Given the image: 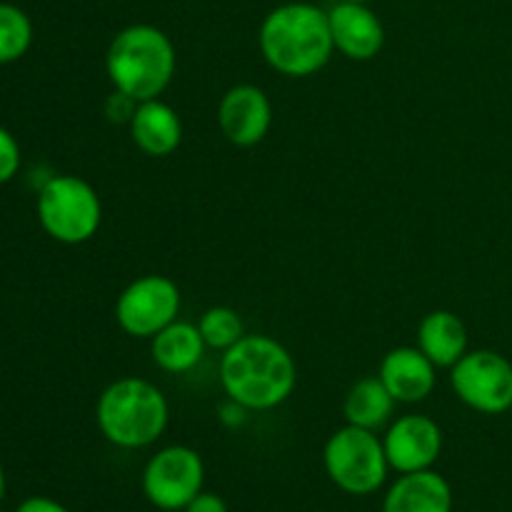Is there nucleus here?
Segmentation results:
<instances>
[{
	"instance_id": "a211bd4d",
	"label": "nucleus",
	"mask_w": 512,
	"mask_h": 512,
	"mask_svg": "<svg viewBox=\"0 0 512 512\" xmlns=\"http://www.w3.org/2000/svg\"><path fill=\"white\" fill-rule=\"evenodd\" d=\"M395 408V398L388 393L378 375L358 380L348 390L343 403V413L348 425L365 430H380L390 420Z\"/></svg>"
},
{
	"instance_id": "aec40b11",
	"label": "nucleus",
	"mask_w": 512,
	"mask_h": 512,
	"mask_svg": "<svg viewBox=\"0 0 512 512\" xmlns=\"http://www.w3.org/2000/svg\"><path fill=\"white\" fill-rule=\"evenodd\" d=\"M198 330L208 348L223 350V353L228 348H233V345L245 335L240 315L235 313L233 308H223V305L205 310V313L200 315Z\"/></svg>"
},
{
	"instance_id": "f03ea898",
	"label": "nucleus",
	"mask_w": 512,
	"mask_h": 512,
	"mask_svg": "<svg viewBox=\"0 0 512 512\" xmlns=\"http://www.w3.org/2000/svg\"><path fill=\"white\" fill-rule=\"evenodd\" d=\"M258 43L270 68L288 78L320 73L335 50L328 13L310 3H285L270 10L260 25Z\"/></svg>"
},
{
	"instance_id": "4468645a",
	"label": "nucleus",
	"mask_w": 512,
	"mask_h": 512,
	"mask_svg": "<svg viewBox=\"0 0 512 512\" xmlns=\"http://www.w3.org/2000/svg\"><path fill=\"white\" fill-rule=\"evenodd\" d=\"M130 138L150 158H165L178 150L183 140V123L163 100H143L130 120Z\"/></svg>"
},
{
	"instance_id": "f3484780",
	"label": "nucleus",
	"mask_w": 512,
	"mask_h": 512,
	"mask_svg": "<svg viewBox=\"0 0 512 512\" xmlns=\"http://www.w3.org/2000/svg\"><path fill=\"white\" fill-rule=\"evenodd\" d=\"M205 340L200 335L198 325L185 323V320H173L168 328L160 330L158 335L150 338V353L153 363L165 373H188L203 360Z\"/></svg>"
},
{
	"instance_id": "dca6fc26",
	"label": "nucleus",
	"mask_w": 512,
	"mask_h": 512,
	"mask_svg": "<svg viewBox=\"0 0 512 512\" xmlns=\"http://www.w3.org/2000/svg\"><path fill=\"white\" fill-rule=\"evenodd\" d=\"M418 348L435 363V368H453L468 353V328L450 310H433L418 328Z\"/></svg>"
},
{
	"instance_id": "a878e982",
	"label": "nucleus",
	"mask_w": 512,
	"mask_h": 512,
	"mask_svg": "<svg viewBox=\"0 0 512 512\" xmlns=\"http://www.w3.org/2000/svg\"><path fill=\"white\" fill-rule=\"evenodd\" d=\"M5 498V473H3V465H0V500Z\"/></svg>"
},
{
	"instance_id": "ddd939ff",
	"label": "nucleus",
	"mask_w": 512,
	"mask_h": 512,
	"mask_svg": "<svg viewBox=\"0 0 512 512\" xmlns=\"http://www.w3.org/2000/svg\"><path fill=\"white\" fill-rule=\"evenodd\" d=\"M378 378L395 403H420L435 388V363L420 348H395L380 363Z\"/></svg>"
},
{
	"instance_id": "0eeeda50",
	"label": "nucleus",
	"mask_w": 512,
	"mask_h": 512,
	"mask_svg": "<svg viewBox=\"0 0 512 512\" xmlns=\"http://www.w3.org/2000/svg\"><path fill=\"white\" fill-rule=\"evenodd\" d=\"M450 385L468 408L503 415L512 408V363L495 350H470L450 368Z\"/></svg>"
},
{
	"instance_id": "b1692460",
	"label": "nucleus",
	"mask_w": 512,
	"mask_h": 512,
	"mask_svg": "<svg viewBox=\"0 0 512 512\" xmlns=\"http://www.w3.org/2000/svg\"><path fill=\"white\" fill-rule=\"evenodd\" d=\"M15 512H70V510L65 508V505H60L58 500L40 498V495H35V498L23 500Z\"/></svg>"
},
{
	"instance_id": "412c9836",
	"label": "nucleus",
	"mask_w": 512,
	"mask_h": 512,
	"mask_svg": "<svg viewBox=\"0 0 512 512\" xmlns=\"http://www.w3.org/2000/svg\"><path fill=\"white\" fill-rule=\"evenodd\" d=\"M20 170V145L8 128L0 125V185L10 183Z\"/></svg>"
},
{
	"instance_id": "5701e85b",
	"label": "nucleus",
	"mask_w": 512,
	"mask_h": 512,
	"mask_svg": "<svg viewBox=\"0 0 512 512\" xmlns=\"http://www.w3.org/2000/svg\"><path fill=\"white\" fill-rule=\"evenodd\" d=\"M185 512H228V505H225V500L218 498V495L200 493L198 498L190 500Z\"/></svg>"
},
{
	"instance_id": "bb28decb",
	"label": "nucleus",
	"mask_w": 512,
	"mask_h": 512,
	"mask_svg": "<svg viewBox=\"0 0 512 512\" xmlns=\"http://www.w3.org/2000/svg\"><path fill=\"white\" fill-rule=\"evenodd\" d=\"M345 3H368V0H345Z\"/></svg>"
},
{
	"instance_id": "f8f14e48",
	"label": "nucleus",
	"mask_w": 512,
	"mask_h": 512,
	"mask_svg": "<svg viewBox=\"0 0 512 512\" xmlns=\"http://www.w3.org/2000/svg\"><path fill=\"white\" fill-rule=\"evenodd\" d=\"M328 23L335 50H340L345 58L365 63L383 50L385 28L365 3L340 0L335 8L328 10Z\"/></svg>"
},
{
	"instance_id": "39448f33",
	"label": "nucleus",
	"mask_w": 512,
	"mask_h": 512,
	"mask_svg": "<svg viewBox=\"0 0 512 512\" xmlns=\"http://www.w3.org/2000/svg\"><path fill=\"white\" fill-rule=\"evenodd\" d=\"M38 220L58 243L80 245L98 233L103 205L88 180L78 175H53L38 193Z\"/></svg>"
},
{
	"instance_id": "1a4fd4ad",
	"label": "nucleus",
	"mask_w": 512,
	"mask_h": 512,
	"mask_svg": "<svg viewBox=\"0 0 512 512\" xmlns=\"http://www.w3.org/2000/svg\"><path fill=\"white\" fill-rule=\"evenodd\" d=\"M180 313V288L165 275H143L120 293L115 320L133 338H153Z\"/></svg>"
},
{
	"instance_id": "cd10ccee",
	"label": "nucleus",
	"mask_w": 512,
	"mask_h": 512,
	"mask_svg": "<svg viewBox=\"0 0 512 512\" xmlns=\"http://www.w3.org/2000/svg\"><path fill=\"white\" fill-rule=\"evenodd\" d=\"M0 512H3V510H0Z\"/></svg>"
},
{
	"instance_id": "423d86ee",
	"label": "nucleus",
	"mask_w": 512,
	"mask_h": 512,
	"mask_svg": "<svg viewBox=\"0 0 512 512\" xmlns=\"http://www.w3.org/2000/svg\"><path fill=\"white\" fill-rule=\"evenodd\" d=\"M323 460L328 478L350 495L375 493L390 470L383 440L375 435V430L355 425H345L330 435Z\"/></svg>"
},
{
	"instance_id": "393cba45",
	"label": "nucleus",
	"mask_w": 512,
	"mask_h": 512,
	"mask_svg": "<svg viewBox=\"0 0 512 512\" xmlns=\"http://www.w3.org/2000/svg\"><path fill=\"white\" fill-rule=\"evenodd\" d=\"M220 420H223L225 425H230V428H238V425L245 423V408L235 403V400H230V403H225L223 408H220Z\"/></svg>"
},
{
	"instance_id": "7ed1b4c3",
	"label": "nucleus",
	"mask_w": 512,
	"mask_h": 512,
	"mask_svg": "<svg viewBox=\"0 0 512 512\" xmlns=\"http://www.w3.org/2000/svg\"><path fill=\"white\" fill-rule=\"evenodd\" d=\"M178 55L173 40L155 25H128L110 43L105 68L115 90H123L138 103L165 93L175 75Z\"/></svg>"
},
{
	"instance_id": "9b49d317",
	"label": "nucleus",
	"mask_w": 512,
	"mask_h": 512,
	"mask_svg": "<svg viewBox=\"0 0 512 512\" xmlns=\"http://www.w3.org/2000/svg\"><path fill=\"white\" fill-rule=\"evenodd\" d=\"M270 123H273V105L258 85H233L220 98L218 128L228 143L238 148H253L268 135Z\"/></svg>"
},
{
	"instance_id": "f257e3e1",
	"label": "nucleus",
	"mask_w": 512,
	"mask_h": 512,
	"mask_svg": "<svg viewBox=\"0 0 512 512\" xmlns=\"http://www.w3.org/2000/svg\"><path fill=\"white\" fill-rule=\"evenodd\" d=\"M225 395L245 410H273L293 395L298 368L285 345L270 335H243L220 358Z\"/></svg>"
},
{
	"instance_id": "6e6552de",
	"label": "nucleus",
	"mask_w": 512,
	"mask_h": 512,
	"mask_svg": "<svg viewBox=\"0 0 512 512\" xmlns=\"http://www.w3.org/2000/svg\"><path fill=\"white\" fill-rule=\"evenodd\" d=\"M205 465L193 448L170 445L148 460L143 470V493L155 508L185 510L203 493Z\"/></svg>"
},
{
	"instance_id": "2eb2a0df",
	"label": "nucleus",
	"mask_w": 512,
	"mask_h": 512,
	"mask_svg": "<svg viewBox=\"0 0 512 512\" xmlns=\"http://www.w3.org/2000/svg\"><path fill=\"white\" fill-rule=\"evenodd\" d=\"M383 512H453V490L435 470L405 473L385 495Z\"/></svg>"
},
{
	"instance_id": "9d476101",
	"label": "nucleus",
	"mask_w": 512,
	"mask_h": 512,
	"mask_svg": "<svg viewBox=\"0 0 512 512\" xmlns=\"http://www.w3.org/2000/svg\"><path fill=\"white\" fill-rule=\"evenodd\" d=\"M390 468L400 475L430 470L443 450V430L428 415H403L383 438Z\"/></svg>"
},
{
	"instance_id": "20e7f679",
	"label": "nucleus",
	"mask_w": 512,
	"mask_h": 512,
	"mask_svg": "<svg viewBox=\"0 0 512 512\" xmlns=\"http://www.w3.org/2000/svg\"><path fill=\"white\" fill-rule=\"evenodd\" d=\"M165 395L143 378H120L98 398L95 420L105 440L125 450L153 445L168 428Z\"/></svg>"
},
{
	"instance_id": "6ab92c4d",
	"label": "nucleus",
	"mask_w": 512,
	"mask_h": 512,
	"mask_svg": "<svg viewBox=\"0 0 512 512\" xmlns=\"http://www.w3.org/2000/svg\"><path fill=\"white\" fill-rule=\"evenodd\" d=\"M33 45V23L18 5L0 3V65L15 63Z\"/></svg>"
},
{
	"instance_id": "4be33fe9",
	"label": "nucleus",
	"mask_w": 512,
	"mask_h": 512,
	"mask_svg": "<svg viewBox=\"0 0 512 512\" xmlns=\"http://www.w3.org/2000/svg\"><path fill=\"white\" fill-rule=\"evenodd\" d=\"M135 110H138V100L130 98L123 90H113L105 100V118L115 125H130Z\"/></svg>"
}]
</instances>
